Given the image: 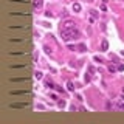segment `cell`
Returning a JSON list of instances; mask_svg holds the SVG:
<instances>
[{
  "instance_id": "cell-18",
  "label": "cell",
  "mask_w": 124,
  "mask_h": 124,
  "mask_svg": "<svg viewBox=\"0 0 124 124\" xmlns=\"http://www.w3.org/2000/svg\"><path fill=\"white\" fill-rule=\"evenodd\" d=\"M45 85H47V87H50V89H53V87H56V85H54L53 82H51V81H47V82H45Z\"/></svg>"
},
{
  "instance_id": "cell-17",
  "label": "cell",
  "mask_w": 124,
  "mask_h": 124,
  "mask_svg": "<svg viewBox=\"0 0 124 124\" xmlns=\"http://www.w3.org/2000/svg\"><path fill=\"white\" fill-rule=\"evenodd\" d=\"M67 89L70 90V92H73V90H74V85H73V82H71V81H68V82H67Z\"/></svg>"
},
{
  "instance_id": "cell-3",
  "label": "cell",
  "mask_w": 124,
  "mask_h": 124,
  "mask_svg": "<svg viewBox=\"0 0 124 124\" xmlns=\"http://www.w3.org/2000/svg\"><path fill=\"white\" fill-rule=\"evenodd\" d=\"M6 30H9V31H17V30H20V31H25V30H30V23H25V22H17V23H11V25H6Z\"/></svg>"
},
{
  "instance_id": "cell-11",
  "label": "cell",
  "mask_w": 124,
  "mask_h": 124,
  "mask_svg": "<svg viewBox=\"0 0 124 124\" xmlns=\"http://www.w3.org/2000/svg\"><path fill=\"white\" fill-rule=\"evenodd\" d=\"M8 3H19V5H30L31 0H8Z\"/></svg>"
},
{
  "instance_id": "cell-15",
  "label": "cell",
  "mask_w": 124,
  "mask_h": 124,
  "mask_svg": "<svg viewBox=\"0 0 124 124\" xmlns=\"http://www.w3.org/2000/svg\"><path fill=\"white\" fill-rule=\"evenodd\" d=\"M106 109L107 110H113V109H115V104H112L110 101H107V102H106Z\"/></svg>"
},
{
  "instance_id": "cell-7",
  "label": "cell",
  "mask_w": 124,
  "mask_h": 124,
  "mask_svg": "<svg viewBox=\"0 0 124 124\" xmlns=\"http://www.w3.org/2000/svg\"><path fill=\"white\" fill-rule=\"evenodd\" d=\"M9 95H11V96H31V92L22 89V90H11Z\"/></svg>"
},
{
  "instance_id": "cell-12",
  "label": "cell",
  "mask_w": 124,
  "mask_h": 124,
  "mask_svg": "<svg viewBox=\"0 0 124 124\" xmlns=\"http://www.w3.org/2000/svg\"><path fill=\"white\" fill-rule=\"evenodd\" d=\"M115 109H118V110H124V101H121L118 98V99L115 101Z\"/></svg>"
},
{
  "instance_id": "cell-23",
  "label": "cell",
  "mask_w": 124,
  "mask_h": 124,
  "mask_svg": "<svg viewBox=\"0 0 124 124\" xmlns=\"http://www.w3.org/2000/svg\"><path fill=\"white\" fill-rule=\"evenodd\" d=\"M65 106V101H59V107H64Z\"/></svg>"
},
{
  "instance_id": "cell-19",
  "label": "cell",
  "mask_w": 124,
  "mask_h": 124,
  "mask_svg": "<svg viewBox=\"0 0 124 124\" xmlns=\"http://www.w3.org/2000/svg\"><path fill=\"white\" fill-rule=\"evenodd\" d=\"M34 76H36V79H42V73H40V71H36Z\"/></svg>"
},
{
  "instance_id": "cell-5",
  "label": "cell",
  "mask_w": 124,
  "mask_h": 124,
  "mask_svg": "<svg viewBox=\"0 0 124 124\" xmlns=\"http://www.w3.org/2000/svg\"><path fill=\"white\" fill-rule=\"evenodd\" d=\"M31 54L30 50H23V48H12L11 51H8V56H28Z\"/></svg>"
},
{
  "instance_id": "cell-21",
  "label": "cell",
  "mask_w": 124,
  "mask_h": 124,
  "mask_svg": "<svg viewBox=\"0 0 124 124\" xmlns=\"http://www.w3.org/2000/svg\"><path fill=\"white\" fill-rule=\"evenodd\" d=\"M61 16H62V17H67L68 12H67V11H62V14H61Z\"/></svg>"
},
{
  "instance_id": "cell-10",
  "label": "cell",
  "mask_w": 124,
  "mask_h": 124,
  "mask_svg": "<svg viewBox=\"0 0 124 124\" xmlns=\"http://www.w3.org/2000/svg\"><path fill=\"white\" fill-rule=\"evenodd\" d=\"M74 27H76V23H74L73 20H70V19L62 22V28H65V30H70V28H74Z\"/></svg>"
},
{
  "instance_id": "cell-24",
  "label": "cell",
  "mask_w": 124,
  "mask_h": 124,
  "mask_svg": "<svg viewBox=\"0 0 124 124\" xmlns=\"http://www.w3.org/2000/svg\"><path fill=\"white\" fill-rule=\"evenodd\" d=\"M119 99H121V101H124V93H123V96H119Z\"/></svg>"
},
{
  "instance_id": "cell-14",
  "label": "cell",
  "mask_w": 124,
  "mask_h": 124,
  "mask_svg": "<svg viewBox=\"0 0 124 124\" xmlns=\"http://www.w3.org/2000/svg\"><path fill=\"white\" fill-rule=\"evenodd\" d=\"M107 50H109V42L104 39V40L101 42V51H107Z\"/></svg>"
},
{
  "instance_id": "cell-4",
  "label": "cell",
  "mask_w": 124,
  "mask_h": 124,
  "mask_svg": "<svg viewBox=\"0 0 124 124\" xmlns=\"http://www.w3.org/2000/svg\"><path fill=\"white\" fill-rule=\"evenodd\" d=\"M6 40H8L9 44H28V42H30V37H28V36H11V37H8Z\"/></svg>"
},
{
  "instance_id": "cell-13",
  "label": "cell",
  "mask_w": 124,
  "mask_h": 124,
  "mask_svg": "<svg viewBox=\"0 0 124 124\" xmlns=\"http://www.w3.org/2000/svg\"><path fill=\"white\" fill-rule=\"evenodd\" d=\"M42 5H44V0H34V3H33V6H34V9H40Z\"/></svg>"
},
{
  "instance_id": "cell-16",
  "label": "cell",
  "mask_w": 124,
  "mask_h": 124,
  "mask_svg": "<svg viewBox=\"0 0 124 124\" xmlns=\"http://www.w3.org/2000/svg\"><path fill=\"white\" fill-rule=\"evenodd\" d=\"M73 11L74 12H79L81 11V5H79V3H73Z\"/></svg>"
},
{
  "instance_id": "cell-20",
  "label": "cell",
  "mask_w": 124,
  "mask_h": 124,
  "mask_svg": "<svg viewBox=\"0 0 124 124\" xmlns=\"http://www.w3.org/2000/svg\"><path fill=\"white\" fill-rule=\"evenodd\" d=\"M109 71H110V73H115V71H116V68L113 67V65H110V67H109Z\"/></svg>"
},
{
  "instance_id": "cell-1",
  "label": "cell",
  "mask_w": 124,
  "mask_h": 124,
  "mask_svg": "<svg viewBox=\"0 0 124 124\" xmlns=\"http://www.w3.org/2000/svg\"><path fill=\"white\" fill-rule=\"evenodd\" d=\"M78 36H79V31H78V28H70V30H65V28H61V37L64 42H70L73 40V39H76Z\"/></svg>"
},
{
  "instance_id": "cell-25",
  "label": "cell",
  "mask_w": 124,
  "mask_h": 124,
  "mask_svg": "<svg viewBox=\"0 0 124 124\" xmlns=\"http://www.w3.org/2000/svg\"><path fill=\"white\" fill-rule=\"evenodd\" d=\"M123 93H124V87H123Z\"/></svg>"
},
{
  "instance_id": "cell-22",
  "label": "cell",
  "mask_w": 124,
  "mask_h": 124,
  "mask_svg": "<svg viewBox=\"0 0 124 124\" xmlns=\"http://www.w3.org/2000/svg\"><path fill=\"white\" fill-rule=\"evenodd\" d=\"M45 16H47V17H51L53 14H51V11H47V12H45Z\"/></svg>"
},
{
  "instance_id": "cell-8",
  "label": "cell",
  "mask_w": 124,
  "mask_h": 124,
  "mask_svg": "<svg viewBox=\"0 0 124 124\" xmlns=\"http://www.w3.org/2000/svg\"><path fill=\"white\" fill-rule=\"evenodd\" d=\"M9 82H17V84L30 82V78L28 76H12V78H9Z\"/></svg>"
},
{
  "instance_id": "cell-6",
  "label": "cell",
  "mask_w": 124,
  "mask_h": 124,
  "mask_svg": "<svg viewBox=\"0 0 124 124\" xmlns=\"http://www.w3.org/2000/svg\"><path fill=\"white\" fill-rule=\"evenodd\" d=\"M8 67L11 68V70H17V68H28V70H30V64H28V62H23V61H14V62H11Z\"/></svg>"
},
{
  "instance_id": "cell-9",
  "label": "cell",
  "mask_w": 124,
  "mask_h": 124,
  "mask_svg": "<svg viewBox=\"0 0 124 124\" xmlns=\"http://www.w3.org/2000/svg\"><path fill=\"white\" fill-rule=\"evenodd\" d=\"M30 102H11L9 104V109H28Z\"/></svg>"
},
{
  "instance_id": "cell-2",
  "label": "cell",
  "mask_w": 124,
  "mask_h": 124,
  "mask_svg": "<svg viewBox=\"0 0 124 124\" xmlns=\"http://www.w3.org/2000/svg\"><path fill=\"white\" fill-rule=\"evenodd\" d=\"M8 16H11V17H31V11L30 9H11V11H8Z\"/></svg>"
}]
</instances>
